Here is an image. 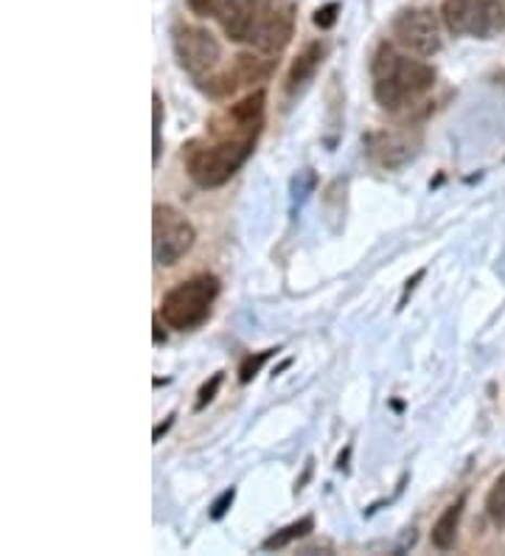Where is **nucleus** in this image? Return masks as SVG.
<instances>
[{"instance_id":"nucleus-8","label":"nucleus","mask_w":505,"mask_h":556,"mask_svg":"<svg viewBox=\"0 0 505 556\" xmlns=\"http://www.w3.org/2000/svg\"><path fill=\"white\" fill-rule=\"evenodd\" d=\"M393 42L407 54L432 56L441 51V28L432 9H404L393 17Z\"/></svg>"},{"instance_id":"nucleus-13","label":"nucleus","mask_w":505,"mask_h":556,"mask_svg":"<svg viewBox=\"0 0 505 556\" xmlns=\"http://www.w3.org/2000/svg\"><path fill=\"white\" fill-rule=\"evenodd\" d=\"M312 531H315V517H301V520L290 522V526H283V529L276 531L273 536H267V540H264V551L287 548V545L301 540V536L312 534Z\"/></svg>"},{"instance_id":"nucleus-7","label":"nucleus","mask_w":505,"mask_h":556,"mask_svg":"<svg viewBox=\"0 0 505 556\" xmlns=\"http://www.w3.org/2000/svg\"><path fill=\"white\" fill-rule=\"evenodd\" d=\"M172 48H175L180 68L189 76H194L197 85L202 79H209L211 71L223 60L219 40L211 35L209 28L202 26H186V23L175 26V31H172Z\"/></svg>"},{"instance_id":"nucleus-19","label":"nucleus","mask_w":505,"mask_h":556,"mask_svg":"<svg viewBox=\"0 0 505 556\" xmlns=\"http://www.w3.org/2000/svg\"><path fill=\"white\" fill-rule=\"evenodd\" d=\"M233 501H236V489L233 486L225 489L223 495L214 501V506H211V520H223V517L228 515L230 506H233Z\"/></svg>"},{"instance_id":"nucleus-20","label":"nucleus","mask_w":505,"mask_h":556,"mask_svg":"<svg viewBox=\"0 0 505 556\" xmlns=\"http://www.w3.org/2000/svg\"><path fill=\"white\" fill-rule=\"evenodd\" d=\"M189 9L197 17H214L223 9V0H189Z\"/></svg>"},{"instance_id":"nucleus-22","label":"nucleus","mask_w":505,"mask_h":556,"mask_svg":"<svg viewBox=\"0 0 505 556\" xmlns=\"http://www.w3.org/2000/svg\"><path fill=\"white\" fill-rule=\"evenodd\" d=\"M172 425H175V416H168V419L163 421V425H157V428H155V435H152V439H155V441H161V435L166 433V430L172 428Z\"/></svg>"},{"instance_id":"nucleus-9","label":"nucleus","mask_w":505,"mask_h":556,"mask_svg":"<svg viewBox=\"0 0 505 556\" xmlns=\"http://www.w3.org/2000/svg\"><path fill=\"white\" fill-rule=\"evenodd\" d=\"M276 56L273 60H262V56L253 54H239L233 56V65L225 68L223 74L209 76V79L200 81V88L211 96V99H230L233 93H239L242 88H250L253 81H264L273 68H276Z\"/></svg>"},{"instance_id":"nucleus-4","label":"nucleus","mask_w":505,"mask_h":556,"mask_svg":"<svg viewBox=\"0 0 505 556\" xmlns=\"http://www.w3.org/2000/svg\"><path fill=\"white\" fill-rule=\"evenodd\" d=\"M216 299H219V278L211 276V273H200V276L186 278V281H180V285L172 287V290L163 295V324H166L168 329H177V332H191V329H197V326H202L209 320Z\"/></svg>"},{"instance_id":"nucleus-15","label":"nucleus","mask_w":505,"mask_h":556,"mask_svg":"<svg viewBox=\"0 0 505 556\" xmlns=\"http://www.w3.org/2000/svg\"><path fill=\"white\" fill-rule=\"evenodd\" d=\"M163 155V102L161 96H152V163H161Z\"/></svg>"},{"instance_id":"nucleus-21","label":"nucleus","mask_w":505,"mask_h":556,"mask_svg":"<svg viewBox=\"0 0 505 556\" xmlns=\"http://www.w3.org/2000/svg\"><path fill=\"white\" fill-rule=\"evenodd\" d=\"M337 14H340V7H337V3H329V7H324V9H317L315 12V26L317 28H331L337 23Z\"/></svg>"},{"instance_id":"nucleus-17","label":"nucleus","mask_w":505,"mask_h":556,"mask_svg":"<svg viewBox=\"0 0 505 556\" xmlns=\"http://www.w3.org/2000/svg\"><path fill=\"white\" fill-rule=\"evenodd\" d=\"M223 380H225V374L216 371L214 377H211V380L200 388V394H197L194 410H205V407H209L211 402L216 400V394H219V388H223Z\"/></svg>"},{"instance_id":"nucleus-6","label":"nucleus","mask_w":505,"mask_h":556,"mask_svg":"<svg viewBox=\"0 0 505 556\" xmlns=\"http://www.w3.org/2000/svg\"><path fill=\"white\" fill-rule=\"evenodd\" d=\"M197 231L191 219L172 205L152 208V256L157 267H175L194 248Z\"/></svg>"},{"instance_id":"nucleus-23","label":"nucleus","mask_w":505,"mask_h":556,"mask_svg":"<svg viewBox=\"0 0 505 556\" xmlns=\"http://www.w3.org/2000/svg\"><path fill=\"white\" fill-rule=\"evenodd\" d=\"M161 340H166V334L161 332V313L155 315V343H161Z\"/></svg>"},{"instance_id":"nucleus-10","label":"nucleus","mask_w":505,"mask_h":556,"mask_svg":"<svg viewBox=\"0 0 505 556\" xmlns=\"http://www.w3.org/2000/svg\"><path fill=\"white\" fill-rule=\"evenodd\" d=\"M418 143H421V129L402 124L396 129H379L368 136V152L384 169H399L416 155Z\"/></svg>"},{"instance_id":"nucleus-12","label":"nucleus","mask_w":505,"mask_h":556,"mask_svg":"<svg viewBox=\"0 0 505 556\" xmlns=\"http://www.w3.org/2000/svg\"><path fill=\"white\" fill-rule=\"evenodd\" d=\"M464 506H466V495H460L458 501L450 503L444 509V515L438 517L435 526H432V545L438 551H450L458 540V526L460 517H464Z\"/></svg>"},{"instance_id":"nucleus-14","label":"nucleus","mask_w":505,"mask_h":556,"mask_svg":"<svg viewBox=\"0 0 505 556\" xmlns=\"http://www.w3.org/2000/svg\"><path fill=\"white\" fill-rule=\"evenodd\" d=\"M485 511H489V517H492L497 526H503L505 529V472L494 481L492 492H489V497H485Z\"/></svg>"},{"instance_id":"nucleus-18","label":"nucleus","mask_w":505,"mask_h":556,"mask_svg":"<svg viewBox=\"0 0 505 556\" xmlns=\"http://www.w3.org/2000/svg\"><path fill=\"white\" fill-rule=\"evenodd\" d=\"M315 172L312 169H303V172H298V177L295 180H292V191H295V200H298V205L303 203V200H306V194H310L312 189H315Z\"/></svg>"},{"instance_id":"nucleus-5","label":"nucleus","mask_w":505,"mask_h":556,"mask_svg":"<svg viewBox=\"0 0 505 556\" xmlns=\"http://www.w3.org/2000/svg\"><path fill=\"white\" fill-rule=\"evenodd\" d=\"M441 21L455 37L489 40L505 28V0H444Z\"/></svg>"},{"instance_id":"nucleus-1","label":"nucleus","mask_w":505,"mask_h":556,"mask_svg":"<svg viewBox=\"0 0 505 556\" xmlns=\"http://www.w3.org/2000/svg\"><path fill=\"white\" fill-rule=\"evenodd\" d=\"M267 93L253 90L219 110L200 138L186 147V169L200 189H219L242 169L264 129Z\"/></svg>"},{"instance_id":"nucleus-16","label":"nucleus","mask_w":505,"mask_h":556,"mask_svg":"<svg viewBox=\"0 0 505 556\" xmlns=\"http://www.w3.org/2000/svg\"><path fill=\"white\" fill-rule=\"evenodd\" d=\"M276 352L278 349H264V352H258V354H250L242 366H239V382H244V386H248L250 380H256V374L262 371L264 363H267V359L273 357Z\"/></svg>"},{"instance_id":"nucleus-3","label":"nucleus","mask_w":505,"mask_h":556,"mask_svg":"<svg viewBox=\"0 0 505 556\" xmlns=\"http://www.w3.org/2000/svg\"><path fill=\"white\" fill-rule=\"evenodd\" d=\"M374 99L388 113H402L425 99L435 85V71L421 60H413L391 42H382L370 62Z\"/></svg>"},{"instance_id":"nucleus-11","label":"nucleus","mask_w":505,"mask_h":556,"mask_svg":"<svg viewBox=\"0 0 505 556\" xmlns=\"http://www.w3.org/2000/svg\"><path fill=\"white\" fill-rule=\"evenodd\" d=\"M324 54H326L324 42H310V46L303 48L301 54L295 56L290 74H287V85H283L290 99L310 85L312 76H315L317 68H320V62H324Z\"/></svg>"},{"instance_id":"nucleus-2","label":"nucleus","mask_w":505,"mask_h":556,"mask_svg":"<svg viewBox=\"0 0 505 556\" xmlns=\"http://www.w3.org/2000/svg\"><path fill=\"white\" fill-rule=\"evenodd\" d=\"M219 23L233 42L278 56L295 35V7L290 0H223Z\"/></svg>"}]
</instances>
